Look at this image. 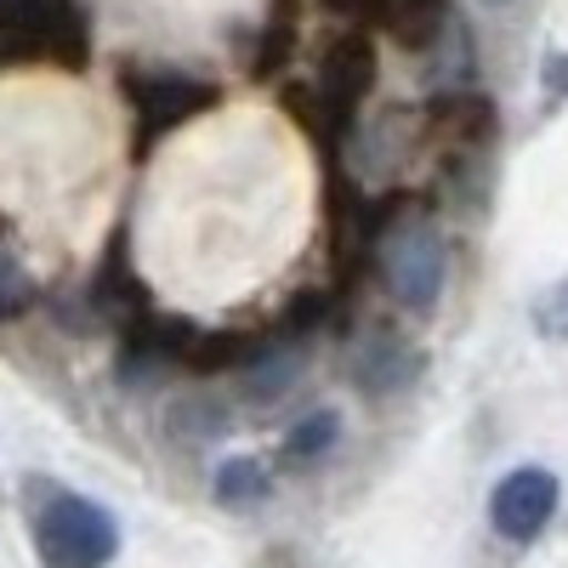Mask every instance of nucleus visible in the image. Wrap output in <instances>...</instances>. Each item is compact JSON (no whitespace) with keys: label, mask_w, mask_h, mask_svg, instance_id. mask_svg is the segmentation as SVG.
<instances>
[{"label":"nucleus","mask_w":568,"mask_h":568,"mask_svg":"<svg viewBox=\"0 0 568 568\" xmlns=\"http://www.w3.org/2000/svg\"><path fill=\"white\" fill-rule=\"evenodd\" d=\"M34 551L45 568H109L120 551V529L98 500L52 495L34 511Z\"/></svg>","instance_id":"f257e3e1"},{"label":"nucleus","mask_w":568,"mask_h":568,"mask_svg":"<svg viewBox=\"0 0 568 568\" xmlns=\"http://www.w3.org/2000/svg\"><path fill=\"white\" fill-rule=\"evenodd\" d=\"M369 91H375V40L369 34H336L329 52L318 58L307 98H291V109L307 114L313 125H353V114Z\"/></svg>","instance_id":"f03ea898"},{"label":"nucleus","mask_w":568,"mask_h":568,"mask_svg":"<svg viewBox=\"0 0 568 568\" xmlns=\"http://www.w3.org/2000/svg\"><path fill=\"white\" fill-rule=\"evenodd\" d=\"M382 273H387V291L409 313H433L438 291H444V240H438V227L420 222V216L393 222V233L382 240Z\"/></svg>","instance_id":"7ed1b4c3"},{"label":"nucleus","mask_w":568,"mask_h":568,"mask_svg":"<svg viewBox=\"0 0 568 568\" xmlns=\"http://www.w3.org/2000/svg\"><path fill=\"white\" fill-rule=\"evenodd\" d=\"M125 98L136 109V125L149 136H165L187 120H200L205 109H216L222 91L211 80H194V74H176V69H136L125 80Z\"/></svg>","instance_id":"20e7f679"},{"label":"nucleus","mask_w":568,"mask_h":568,"mask_svg":"<svg viewBox=\"0 0 568 568\" xmlns=\"http://www.w3.org/2000/svg\"><path fill=\"white\" fill-rule=\"evenodd\" d=\"M551 511H557V478L546 466H517L511 478H500V489L489 500L495 529L506 540H517V546H529L551 524Z\"/></svg>","instance_id":"39448f33"},{"label":"nucleus","mask_w":568,"mask_h":568,"mask_svg":"<svg viewBox=\"0 0 568 568\" xmlns=\"http://www.w3.org/2000/svg\"><path fill=\"white\" fill-rule=\"evenodd\" d=\"M489 136H495V103L478 98V91H449V98L426 109V142L449 160L478 154Z\"/></svg>","instance_id":"423d86ee"},{"label":"nucleus","mask_w":568,"mask_h":568,"mask_svg":"<svg viewBox=\"0 0 568 568\" xmlns=\"http://www.w3.org/2000/svg\"><path fill=\"white\" fill-rule=\"evenodd\" d=\"M358 382L369 387V393H387V387H404L409 375H415V353L404 347V342H393V336H375L358 358Z\"/></svg>","instance_id":"0eeeda50"},{"label":"nucleus","mask_w":568,"mask_h":568,"mask_svg":"<svg viewBox=\"0 0 568 568\" xmlns=\"http://www.w3.org/2000/svg\"><path fill=\"white\" fill-rule=\"evenodd\" d=\"M216 495H222V506H256V500L267 495V466L251 460V455L227 460V466L216 471Z\"/></svg>","instance_id":"6e6552de"},{"label":"nucleus","mask_w":568,"mask_h":568,"mask_svg":"<svg viewBox=\"0 0 568 568\" xmlns=\"http://www.w3.org/2000/svg\"><path fill=\"white\" fill-rule=\"evenodd\" d=\"M165 426H171V438H176V444H205V438L227 433V409L194 398V404H176V409L165 415Z\"/></svg>","instance_id":"1a4fd4ad"},{"label":"nucleus","mask_w":568,"mask_h":568,"mask_svg":"<svg viewBox=\"0 0 568 568\" xmlns=\"http://www.w3.org/2000/svg\"><path fill=\"white\" fill-rule=\"evenodd\" d=\"M302 29V12H296V0H278V7H273V18H267V45H262V52H256V69L262 74H273V69H284V58H291V34Z\"/></svg>","instance_id":"9d476101"},{"label":"nucleus","mask_w":568,"mask_h":568,"mask_svg":"<svg viewBox=\"0 0 568 568\" xmlns=\"http://www.w3.org/2000/svg\"><path fill=\"white\" fill-rule=\"evenodd\" d=\"M329 444H336V415L318 409V415L291 426V438H284V460H318Z\"/></svg>","instance_id":"9b49d317"},{"label":"nucleus","mask_w":568,"mask_h":568,"mask_svg":"<svg viewBox=\"0 0 568 568\" xmlns=\"http://www.w3.org/2000/svg\"><path fill=\"white\" fill-rule=\"evenodd\" d=\"M29 302H34V278L23 273L12 251H0V318H18Z\"/></svg>","instance_id":"f8f14e48"},{"label":"nucleus","mask_w":568,"mask_h":568,"mask_svg":"<svg viewBox=\"0 0 568 568\" xmlns=\"http://www.w3.org/2000/svg\"><path fill=\"white\" fill-rule=\"evenodd\" d=\"M329 7H336V12H347V18H358V23H375V18H382V7H387V0H329Z\"/></svg>","instance_id":"ddd939ff"}]
</instances>
